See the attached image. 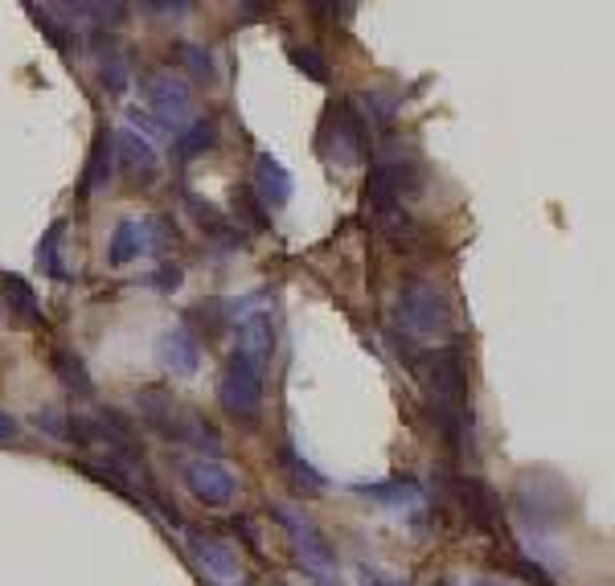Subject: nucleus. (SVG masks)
Here are the masks:
<instances>
[{
    "label": "nucleus",
    "instance_id": "412c9836",
    "mask_svg": "<svg viewBox=\"0 0 615 586\" xmlns=\"http://www.w3.org/2000/svg\"><path fill=\"white\" fill-rule=\"evenodd\" d=\"M213 144H218V124L201 115V120H189V124H185V132L176 136V152L189 160V157H201V152H210Z\"/></svg>",
    "mask_w": 615,
    "mask_h": 586
},
{
    "label": "nucleus",
    "instance_id": "2f4dec72",
    "mask_svg": "<svg viewBox=\"0 0 615 586\" xmlns=\"http://www.w3.org/2000/svg\"><path fill=\"white\" fill-rule=\"evenodd\" d=\"M144 13H157V17H185L189 4H185V0H173V4H157V0H152V4H144Z\"/></svg>",
    "mask_w": 615,
    "mask_h": 586
},
{
    "label": "nucleus",
    "instance_id": "2eb2a0df",
    "mask_svg": "<svg viewBox=\"0 0 615 586\" xmlns=\"http://www.w3.org/2000/svg\"><path fill=\"white\" fill-rule=\"evenodd\" d=\"M115 177V144H111V132H99L95 144H90V164L87 177H83V194H103L107 185Z\"/></svg>",
    "mask_w": 615,
    "mask_h": 586
},
{
    "label": "nucleus",
    "instance_id": "473e14b6",
    "mask_svg": "<svg viewBox=\"0 0 615 586\" xmlns=\"http://www.w3.org/2000/svg\"><path fill=\"white\" fill-rule=\"evenodd\" d=\"M517 566H521V574H529V578H533L538 586H554V578H550V574H545V570L538 566V562H526V558H521Z\"/></svg>",
    "mask_w": 615,
    "mask_h": 586
},
{
    "label": "nucleus",
    "instance_id": "c756f323",
    "mask_svg": "<svg viewBox=\"0 0 615 586\" xmlns=\"http://www.w3.org/2000/svg\"><path fill=\"white\" fill-rule=\"evenodd\" d=\"M66 419H71V414H62L58 407H41L34 414V426L46 431V435H53V439H66Z\"/></svg>",
    "mask_w": 615,
    "mask_h": 586
},
{
    "label": "nucleus",
    "instance_id": "f8f14e48",
    "mask_svg": "<svg viewBox=\"0 0 615 586\" xmlns=\"http://www.w3.org/2000/svg\"><path fill=\"white\" fill-rule=\"evenodd\" d=\"M189 550L206 566V574H213L218 583H234L238 578V558H234L226 541H218L210 533H189Z\"/></svg>",
    "mask_w": 615,
    "mask_h": 586
},
{
    "label": "nucleus",
    "instance_id": "a211bd4d",
    "mask_svg": "<svg viewBox=\"0 0 615 586\" xmlns=\"http://www.w3.org/2000/svg\"><path fill=\"white\" fill-rule=\"evenodd\" d=\"M62 238H66V222H53L50 230L41 234V242H37V271L50 275V279H66V266H62Z\"/></svg>",
    "mask_w": 615,
    "mask_h": 586
},
{
    "label": "nucleus",
    "instance_id": "72a5a7b5",
    "mask_svg": "<svg viewBox=\"0 0 615 586\" xmlns=\"http://www.w3.org/2000/svg\"><path fill=\"white\" fill-rule=\"evenodd\" d=\"M361 586H406L403 578H390V574H378V570H366V583Z\"/></svg>",
    "mask_w": 615,
    "mask_h": 586
},
{
    "label": "nucleus",
    "instance_id": "1a4fd4ad",
    "mask_svg": "<svg viewBox=\"0 0 615 586\" xmlns=\"http://www.w3.org/2000/svg\"><path fill=\"white\" fill-rule=\"evenodd\" d=\"M111 144H115V164H120L127 177L144 180V185L157 177L160 157L148 136H140L136 127H120V132H111Z\"/></svg>",
    "mask_w": 615,
    "mask_h": 586
},
{
    "label": "nucleus",
    "instance_id": "0eeeda50",
    "mask_svg": "<svg viewBox=\"0 0 615 586\" xmlns=\"http://www.w3.org/2000/svg\"><path fill=\"white\" fill-rule=\"evenodd\" d=\"M185 488L206 509H226L230 500L238 497V476L218 460H189L185 463Z\"/></svg>",
    "mask_w": 615,
    "mask_h": 586
},
{
    "label": "nucleus",
    "instance_id": "20e7f679",
    "mask_svg": "<svg viewBox=\"0 0 615 586\" xmlns=\"http://www.w3.org/2000/svg\"><path fill=\"white\" fill-rule=\"evenodd\" d=\"M263 382H267L263 361L243 353V349H234L226 361V370H222V382H218V398H222V407H226L234 419L255 423L259 410H263Z\"/></svg>",
    "mask_w": 615,
    "mask_h": 586
},
{
    "label": "nucleus",
    "instance_id": "f704fd0d",
    "mask_svg": "<svg viewBox=\"0 0 615 586\" xmlns=\"http://www.w3.org/2000/svg\"><path fill=\"white\" fill-rule=\"evenodd\" d=\"M17 435V419H9V414H0V444H9Z\"/></svg>",
    "mask_w": 615,
    "mask_h": 586
},
{
    "label": "nucleus",
    "instance_id": "aec40b11",
    "mask_svg": "<svg viewBox=\"0 0 615 586\" xmlns=\"http://www.w3.org/2000/svg\"><path fill=\"white\" fill-rule=\"evenodd\" d=\"M280 463H283V472L292 476V484H296V488H304V493H324V484H329V479L320 476L317 467L304 460V456H299L292 444L280 447Z\"/></svg>",
    "mask_w": 615,
    "mask_h": 586
},
{
    "label": "nucleus",
    "instance_id": "f3484780",
    "mask_svg": "<svg viewBox=\"0 0 615 586\" xmlns=\"http://www.w3.org/2000/svg\"><path fill=\"white\" fill-rule=\"evenodd\" d=\"M0 291H4V303H9L13 316H21L25 324H37V320H41V303H37L34 287L25 284L21 275H4V279H0Z\"/></svg>",
    "mask_w": 615,
    "mask_h": 586
},
{
    "label": "nucleus",
    "instance_id": "9b49d317",
    "mask_svg": "<svg viewBox=\"0 0 615 586\" xmlns=\"http://www.w3.org/2000/svg\"><path fill=\"white\" fill-rule=\"evenodd\" d=\"M136 414H140L144 426H152L160 439H176V423H181V407L169 390L160 386H148V390L136 394Z\"/></svg>",
    "mask_w": 615,
    "mask_h": 586
},
{
    "label": "nucleus",
    "instance_id": "dca6fc26",
    "mask_svg": "<svg viewBox=\"0 0 615 586\" xmlns=\"http://www.w3.org/2000/svg\"><path fill=\"white\" fill-rule=\"evenodd\" d=\"M90 46H95V53H99V78H103V87L111 90V95H123V90L132 87V71H127V58H123V50H115V46H103L99 37H95Z\"/></svg>",
    "mask_w": 615,
    "mask_h": 586
},
{
    "label": "nucleus",
    "instance_id": "6ab92c4d",
    "mask_svg": "<svg viewBox=\"0 0 615 586\" xmlns=\"http://www.w3.org/2000/svg\"><path fill=\"white\" fill-rule=\"evenodd\" d=\"M456 493H459V504L468 509L480 529H489L492 525V493L484 479H456Z\"/></svg>",
    "mask_w": 615,
    "mask_h": 586
},
{
    "label": "nucleus",
    "instance_id": "9d476101",
    "mask_svg": "<svg viewBox=\"0 0 615 586\" xmlns=\"http://www.w3.org/2000/svg\"><path fill=\"white\" fill-rule=\"evenodd\" d=\"M250 194L263 201V210H283L287 201H292V173L283 169L280 160L271 157V152H259L255 157V169H250Z\"/></svg>",
    "mask_w": 615,
    "mask_h": 586
},
{
    "label": "nucleus",
    "instance_id": "cd10ccee",
    "mask_svg": "<svg viewBox=\"0 0 615 586\" xmlns=\"http://www.w3.org/2000/svg\"><path fill=\"white\" fill-rule=\"evenodd\" d=\"M292 62H296V71H304L312 83H329V62H324L320 50H312V46H292Z\"/></svg>",
    "mask_w": 615,
    "mask_h": 586
},
{
    "label": "nucleus",
    "instance_id": "6e6552de",
    "mask_svg": "<svg viewBox=\"0 0 615 586\" xmlns=\"http://www.w3.org/2000/svg\"><path fill=\"white\" fill-rule=\"evenodd\" d=\"M157 361L173 377H194L201 370V340L185 324H173L157 337Z\"/></svg>",
    "mask_w": 615,
    "mask_h": 586
},
{
    "label": "nucleus",
    "instance_id": "bb28decb",
    "mask_svg": "<svg viewBox=\"0 0 615 586\" xmlns=\"http://www.w3.org/2000/svg\"><path fill=\"white\" fill-rule=\"evenodd\" d=\"M144 222H148V254H169L173 247H181L173 217H144Z\"/></svg>",
    "mask_w": 615,
    "mask_h": 586
},
{
    "label": "nucleus",
    "instance_id": "423d86ee",
    "mask_svg": "<svg viewBox=\"0 0 615 586\" xmlns=\"http://www.w3.org/2000/svg\"><path fill=\"white\" fill-rule=\"evenodd\" d=\"M144 99H148V115H152V124L164 132V136H181L185 124L194 120V99H189V90L185 83H176L173 74H148V83H144Z\"/></svg>",
    "mask_w": 615,
    "mask_h": 586
},
{
    "label": "nucleus",
    "instance_id": "4468645a",
    "mask_svg": "<svg viewBox=\"0 0 615 586\" xmlns=\"http://www.w3.org/2000/svg\"><path fill=\"white\" fill-rule=\"evenodd\" d=\"M140 254H148V222H140V217H123L120 226H115V234H111L107 263L127 266V263H136Z\"/></svg>",
    "mask_w": 615,
    "mask_h": 586
},
{
    "label": "nucleus",
    "instance_id": "a878e982",
    "mask_svg": "<svg viewBox=\"0 0 615 586\" xmlns=\"http://www.w3.org/2000/svg\"><path fill=\"white\" fill-rule=\"evenodd\" d=\"M234 217L255 226V230H267L271 226V213L263 210V201L250 194V189H234Z\"/></svg>",
    "mask_w": 615,
    "mask_h": 586
},
{
    "label": "nucleus",
    "instance_id": "393cba45",
    "mask_svg": "<svg viewBox=\"0 0 615 586\" xmlns=\"http://www.w3.org/2000/svg\"><path fill=\"white\" fill-rule=\"evenodd\" d=\"M176 58H181V66L194 74V78H206V83H213V58L206 46H197V41H176Z\"/></svg>",
    "mask_w": 615,
    "mask_h": 586
},
{
    "label": "nucleus",
    "instance_id": "7ed1b4c3",
    "mask_svg": "<svg viewBox=\"0 0 615 586\" xmlns=\"http://www.w3.org/2000/svg\"><path fill=\"white\" fill-rule=\"evenodd\" d=\"M271 516L283 525V533L292 537L296 546V562L304 566V574H312L320 586H336V550L333 541L308 521L304 513H296L292 504H271Z\"/></svg>",
    "mask_w": 615,
    "mask_h": 586
},
{
    "label": "nucleus",
    "instance_id": "f03ea898",
    "mask_svg": "<svg viewBox=\"0 0 615 586\" xmlns=\"http://www.w3.org/2000/svg\"><path fill=\"white\" fill-rule=\"evenodd\" d=\"M394 324L415 340H443L456 328V312H452V300L440 284L406 279L398 287V300H394Z\"/></svg>",
    "mask_w": 615,
    "mask_h": 586
},
{
    "label": "nucleus",
    "instance_id": "7c9ffc66",
    "mask_svg": "<svg viewBox=\"0 0 615 586\" xmlns=\"http://www.w3.org/2000/svg\"><path fill=\"white\" fill-rule=\"evenodd\" d=\"M29 13H34L37 25H41V34L50 37V41H53V46H58V50H66V46H71V37H66V34H62V29H58V21H53L50 9H37V4H29Z\"/></svg>",
    "mask_w": 615,
    "mask_h": 586
},
{
    "label": "nucleus",
    "instance_id": "39448f33",
    "mask_svg": "<svg viewBox=\"0 0 615 586\" xmlns=\"http://www.w3.org/2000/svg\"><path fill=\"white\" fill-rule=\"evenodd\" d=\"M320 148H324V157L333 160L336 169H357L369 157V132L361 111L353 103L329 107L324 127H320Z\"/></svg>",
    "mask_w": 615,
    "mask_h": 586
},
{
    "label": "nucleus",
    "instance_id": "e433bc0d",
    "mask_svg": "<svg viewBox=\"0 0 615 586\" xmlns=\"http://www.w3.org/2000/svg\"><path fill=\"white\" fill-rule=\"evenodd\" d=\"M435 586H459V583H456V578H440Z\"/></svg>",
    "mask_w": 615,
    "mask_h": 586
},
{
    "label": "nucleus",
    "instance_id": "b1692460",
    "mask_svg": "<svg viewBox=\"0 0 615 586\" xmlns=\"http://www.w3.org/2000/svg\"><path fill=\"white\" fill-rule=\"evenodd\" d=\"M62 13H66L71 21H95L90 29H107V21L115 25V21L127 17V9H123V4H66Z\"/></svg>",
    "mask_w": 615,
    "mask_h": 586
},
{
    "label": "nucleus",
    "instance_id": "4be33fe9",
    "mask_svg": "<svg viewBox=\"0 0 615 586\" xmlns=\"http://www.w3.org/2000/svg\"><path fill=\"white\" fill-rule=\"evenodd\" d=\"M366 127L373 124V127H390L394 124V111H398V95L394 90H386V87H366Z\"/></svg>",
    "mask_w": 615,
    "mask_h": 586
},
{
    "label": "nucleus",
    "instance_id": "f257e3e1",
    "mask_svg": "<svg viewBox=\"0 0 615 586\" xmlns=\"http://www.w3.org/2000/svg\"><path fill=\"white\" fill-rule=\"evenodd\" d=\"M419 373L422 390L431 398V414L440 423L443 439L456 451H472V410H468V370H464V349H431L422 361H410Z\"/></svg>",
    "mask_w": 615,
    "mask_h": 586
},
{
    "label": "nucleus",
    "instance_id": "ddd939ff",
    "mask_svg": "<svg viewBox=\"0 0 615 586\" xmlns=\"http://www.w3.org/2000/svg\"><path fill=\"white\" fill-rule=\"evenodd\" d=\"M353 493L390 504V509H415L422 500V484H415L410 476H390V479H369V484H353Z\"/></svg>",
    "mask_w": 615,
    "mask_h": 586
},
{
    "label": "nucleus",
    "instance_id": "c9c22d12",
    "mask_svg": "<svg viewBox=\"0 0 615 586\" xmlns=\"http://www.w3.org/2000/svg\"><path fill=\"white\" fill-rule=\"evenodd\" d=\"M472 586H509V583H496V578H476Z\"/></svg>",
    "mask_w": 615,
    "mask_h": 586
},
{
    "label": "nucleus",
    "instance_id": "c85d7f7f",
    "mask_svg": "<svg viewBox=\"0 0 615 586\" xmlns=\"http://www.w3.org/2000/svg\"><path fill=\"white\" fill-rule=\"evenodd\" d=\"M148 284L157 287L160 296H173V291H181V284H185V271H181L176 263H160Z\"/></svg>",
    "mask_w": 615,
    "mask_h": 586
},
{
    "label": "nucleus",
    "instance_id": "5701e85b",
    "mask_svg": "<svg viewBox=\"0 0 615 586\" xmlns=\"http://www.w3.org/2000/svg\"><path fill=\"white\" fill-rule=\"evenodd\" d=\"M53 370H58V377H62L66 390L90 394V373H87V365H83V357H74L71 349H58V353H53Z\"/></svg>",
    "mask_w": 615,
    "mask_h": 586
}]
</instances>
